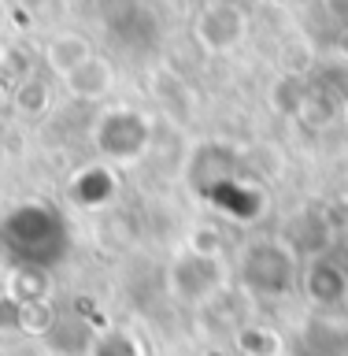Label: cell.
I'll return each mask as SVG.
<instances>
[{
	"instance_id": "1",
	"label": "cell",
	"mask_w": 348,
	"mask_h": 356,
	"mask_svg": "<svg viewBox=\"0 0 348 356\" xmlns=\"http://www.w3.org/2000/svg\"><path fill=\"white\" fill-rule=\"evenodd\" d=\"M0 245L19 267L52 271L71 252V227L49 204H19L0 219Z\"/></svg>"
},
{
	"instance_id": "2",
	"label": "cell",
	"mask_w": 348,
	"mask_h": 356,
	"mask_svg": "<svg viewBox=\"0 0 348 356\" xmlns=\"http://www.w3.org/2000/svg\"><path fill=\"white\" fill-rule=\"evenodd\" d=\"M241 282L252 293L282 297L297 282V252L285 241H256L241 256Z\"/></svg>"
},
{
	"instance_id": "3",
	"label": "cell",
	"mask_w": 348,
	"mask_h": 356,
	"mask_svg": "<svg viewBox=\"0 0 348 356\" xmlns=\"http://www.w3.org/2000/svg\"><path fill=\"white\" fill-rule=\"evenodd\" d=\"M219 286H222L219 256H204V252H193V249L174 256L171 289H174L178 300H185V305H208V300L219 293Z\"/></svg>"
},
{
	"instance_id": "4",
	"label": "cell",
	"mask_w": 348,
	"mask_h": 356,
	"mask_svg": "<svg viewBox=\"0 0 348 356\" xmlns=\"http://www.w3.org/2000/svg\"><path fill=\"white\" fill-rule=\"evenodd\" d=\"M97 149L115 163H130L149 149V119L130 108L108 111L104 122L97 127Z\"/></svg>"
},
{
	"instance_id": "5",
	"label": "cell",
	"mask_w": 348,
	"mask_h": 356,
	"mask_svg": "<svg viewBox=\"0 0 348 356\" xmlns=\"http://www.w3.org/2000/svg\"><path fill=\"white\" fill-rule=\"evenodd\" d=\"M304 293L315 300L322 312H333L348 300V271L333 256H315L304 271Z\"/></svg>"
},
{
	"instance_id": "6",
	"label": "cell",
	"mask_w": 348,
	"mask_h": 356,
	"mask_svg": "<svg viewBox=\"0 0 348 356\" xmlns=\"http://www.w3.org/2000/svg\"><path fill=\"white\" fill-rule=\"evenodd\" d=\"M197 38L211 52H226L245 38V15L230 4H211L204 15L197 19Z\"/></svg>"
},
{
	"instance_id": "7",
	"label": "cell",
	"mask_w": 348,
	"mask_h": 356,
	"mask_svg": "<svg viewBox=\"0 0 348 356\" xmlns=\"http://www.w3.org/2000/svg\"><path fill=\"white\" fill-rule=\"evenodd\" d=\"M204 197L219 211L233 216L238 222H252L256 216H260V208H263V197L256 193V189H249V186H238L233 178H222V182H215L211 189H204Z\"/></svg>"
},
{
	"instance_id": "8",
	"label": "cell",
	"mask_w": 348,
	"mask_h": 356,
	"mask_svg": "<svg viewBox=\"0 0 348 356\" xmlns=\"http://www.w3.org/2000/svg\"><path fill=\"white\" fill-rule=\"evenodd\" d=\"M115 175L108 171V167H85V171H78L74 175V182H71V197L78 200L82 208H104L115 200Z\"/></svg>"
},
{
	"instance_id": "9",
	"label": "cell",
	"mask_w": 348,
	"mask_h": 356,
	"mask_svg": "<svg viewBox=\"0 0 348 356\" xmlns=\"http://www.w3.org/2000/svg\"><path fill=\"white\" fill-rule=\"evenodd\" d=\"M49 67L60 78H67V74H74L78 67H82L89 56V44H85V38H78V33H56V38L49 41Z\"/></svg>"
},
{
	"instance_id": "10",
	"label": "cell",
	"mask_w": 348,
	"mask_h": 356,
	"mask_svg": "<svg viewBox=\"0 0 348 356\" xmlns=\"http://www.w3.org/2000/svg\"><path fill=\"white\" fill-rule=\"evenodd\" d=\"M67 86H71L74 97H104L111 89V67L100 60V56H89V60L78 67L74 74H67Z\"/></svg>"
},
{
	"instance_id": "11",
	"label": "cell",
	"mask_w": 348,
	"mask_h": 356,
	"mask_svg": "<svg viewBox=\"0 0 348 356\" xmlns=\"http://www.w3.org/2000/svg\"><path fill=\"white\" fill-rule=\"evenodd\" d=\"M49 345L52 349H60V353H85L89 349V327L78 316H56V323L49 327Z\"/></svg>"
},
{
	"instance_id": "12",
	"label": "cell",
	"mask_w": 348,
	"mask_h": 356,
	"mask_svg": "<svg viewBox=\"0 0 348 356\" xmlns=\"http://www.w3.org/2000/svg\"><path fill=\"white\" fill-rule=\"evenodd\" d=\"M8 293L15 297L19 305H38V300L49 297V271L15 264V275H11V282H8Z\"/></svg>"
},
{
	"instance_id": "13",
	"label": "cell",
	"mask_w": 348,
	"mask_h": 356,
	"mask_svg": "<svg viewBox=\"0 0 348 356\" xmlns=\"http://www.w3.org/2000/svg\"><path fill=\"white\" fill-rule=\"evenodd\" d=\"M85 356H144V349L138 345V338L126 330H108V334H97L89 341Z\"/></svg>"
},
{
	"instance_id": "14",
	"label": "cell",
	"mask_w": 348,
	"mask_h": 356,
	"mask_svg": "<svg viewBox=\"0 0 348 356\" xmlns=\"http://www.w3.org/2000/svg\"><path fill=\"white\" fill-rule=\"evenodd\" d=\"M238 349L245 356H278L282 353V338L271 327H245L238 334Z\"/></svg>"
},
{
	"instance_id": "15",
	"label": "cell",
	"mask_w": 348,
	"mask_h": 356,
	"mask_svg": "<svg viewBox=\"0 0 348 356\" xmlns=\"http://www.w3.org/2000/svg\"><path fill=\"white\" fill-rule=\"evenodd\" d=\"M193 252H204V256H219L222 252V234L215 227H200L193 234V245H189Z\"/></svg>"
},
{
	"instance_id": "16",
	"label": "cell",
	"mask_w": 348,
	"mask_h": 356,
	"mask_svg": "<svg viewBox=\"0 0 348 356\" xmlns=\"http://www.w3.org/2000/svg\"><path fill=\"white\" fill-rule=\"evenodd\" d=\"M0 330H22V305L11 293L0 297Z\"/></svg>"
},
{
	"instance_id": "17",
	"label": "cell",
	"mask_w": 348,
	"mask_h": 356,
	"mask_svg": "<svg viewBox=\"0 0 348 356\" xmlns=\"http://www.w3.org/2000/svg\"><path fill=\"white\" fill-rule=\"evenodd\" d=\"M326 4H330V11L338 19H348V0H326Z\"/></svg>"
},
{
	"instance_id": "18",
	"label": "cell",
	"mask_w": 348,
	"mask_h": 356,
	"mask_svg": "<svg viewBox=\"0 0 348 356\" xmlns=\"http://www.w3.org/2000/svg\"><path fill=\"white\" fill-rule=\"evenodd\" d=\"M204 356H230L226 349H204Z\"/></svg>"
},
{
	"instance_id": "19",
	"label": "cell",
	"mask_w": 348,
	"mask_h": 356,
	"mask_svg": "<svg viewBox=\"0 0 348 356\" xmlns=\"http://www.w3.org/2000/svg\"><path fill=\"white\" fill-rule=\"evenodd\" d=\"M300 356H322V353H315V349H308V345H304V349H300Z\"/></svg>"
}]
</instances>
